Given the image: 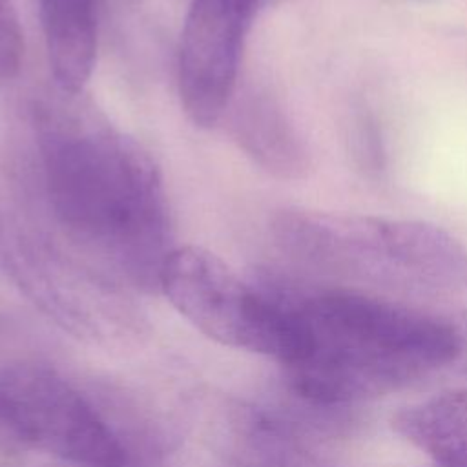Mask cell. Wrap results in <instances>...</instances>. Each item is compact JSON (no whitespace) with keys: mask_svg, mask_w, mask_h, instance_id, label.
I'll return each mask as SVG.
<instances>
[{"mask_svg":"<svg viewBox=\"0 0 467 467\" xmlns=\"http://www.w3.org/2000/svg\"><path fill=\"white\" fill-rule=\"evenodd\" d=\"M44 193L57 223L137 288H159L175 246L162 177L131 137L77 104L36 109Z\"/></svg>","mask_w":467,"mask_h":467,"instance_id":"cell-1","label":"cell"},{"mask_svg":"<svg viewBox=\"0 0 467 467\" xmlns=\"http://www.w3.org/2000/svg\"><path fill=\"white\" fill-rule=\"evenodd\" d=\"M301 347L285 367L294 392L334 409L398 390L454 361L462 334L447 321L347 290L299 299Z\"/></svg>","mask_w":467,"mask_h":467,"instance_id":"cell-2","label":"cell"},{"mask_svg":"<svg viewBox=\"0 0 467 467\" xmlns=\"http://www.w3.org/2000/svg\"><path fill=\"white\" fill-rule=\"evenodd\" d=\"M0 429L78 467H124L126 451L91 403L47 365L0 368Z\"/></svg>","mask_w":467,"mask_h":467,"instance_id":"cell-3","label":"cell"},{"mask_svg":"<svg viewBox=\"0 0 467 467\" xmlns=\"http://www.w3.org/2000/svg\"><path fill=\"white\" fill-rule=\"evenodd\" d=\"M159 290L210 339L270 356L275 336L272 294L243 283L215 254L175 246L161 270Z\"/></svg>","mask_w":467,"mask_h":467,"instance_id":"cell-4","label":"cell"},{"mask_svg":"<svg viewBox=\"0 0 467 467\" xmlns=\"http://www.w3.org/2000/svg\"><path fill=\"white\" fill-rule=\"evenodd\" d=\"M259 0H193L179 47V95L188 119L213 126L226 111Z\"/></svg>","mask_w":467,"mask_h":467,"instance_id":"cell-5","label":"cell"},{"mask_svg":"<svg viewBox=\"0 0 467 467\" xmlns=\"http://www.w3.org/2000/svg\"><path fill=\"white\" fill-rule=\"evenodd\" d=\"M13 272L24 292L75 337L108 343L131 330L126 301L113 283L35 248L16 254Z\"/></svg>","mask_w":467,"mask_h":467,"instance_id":"cell-6","label":"cell"},{"mask_svg":"<svg viewBox=\"0 0 467 467\" xmlns=\"http://www.w3.org/2000/svg\"><path fill=\"white\" fill-rule=\"evenodd\" d=\"M378 277L436 290L467 288V250L443 228L414 219L370 217Z\"/></svg>","mask_w":467,"mask_h":467,"instance_id":"cell-7","label":"cell"},{"mask_svg":"<svg viewBox=\"0 0 467 467\" xmlns=\"http://www.w3.org/2000/svg\"><path fill=\"white\" fill-rule=\"evenodd\" d=\"M232 135L239 148L275 179L299 181L312 168L306 142L281 102L266 89H250L235 100Z\"/></svg>","mask_w":467,"mask_h":467,"instance_id":"cell-8","label":"cell"},{"mask_svg":"<svg viewBox=\"0 0 467 467\" xmlns=\"http://www.w3.org/2000/svg\"><path fill=\"white\" fill-rule=\"evenodd\" d=\"M49 66L62 95H78L97 53L95 0H38Z\"/></svg>","mask_w":467,"mask_h":467,"instance_id":"cell-9","label":"cell"},{"mask_svg":"<svg viewBox=\"0 0 467 467\" xmlns=\"http://www.w3.org/2000/svg\"><path fill=\"white\" fill-rule=\"evenodd\" d=\"M394 431L429 456L467 443V390H451L405 407L392 418Z\"/></svg>","mask_w":467,"mask_h":467,"instance_id":"cell-10","label":"cell"},{"mask_svg":"<svg viewBox=\"0 0 467 467\" xmlns=\"http://www.w3.org/2000/svg\"><path fill=\"white\" fill-rule=\"evenodd\" d=\"M348 144L358 168L368 177H376L385 168V150L381 135L370 113L356 111L348 126Z\"/></svg>","mask_w":467,"mask_h":467,"instance_id":"cell-11","label":"cell"},{"mask_svg":"<svg viewBox=\"0 0 467 467\" xmlns=\"http://www.w3.org/2000/svg\"><path fill=\"white\" fill-rule=\"evenodd\" d=\"M22 33L9 0H0V84L9 82L20 69Z\"/></svg>","mask_w":467,"mask_h":467,"instance_id":"cell-12","label":"cell"},{"mask_svg":"<svg viewBox=\"0 0 467 467\" xmlns=\"http://www.w3.org/2000/svg\"><path fill=\"white\" fill-rule=\"evenodd\" d=\"M434 467H467V443L443 449L431 456Z\"/></svg>","mask_w":467,"mask_h":467,"instance_id":"cell-13","label":"cell"}]
</instances>
